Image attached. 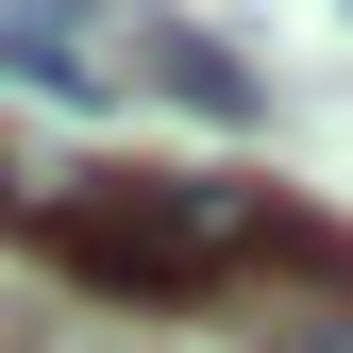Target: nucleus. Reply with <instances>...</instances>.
Returning <instances> with one entry per match:
<instances>
[{
    "label": "nucleus",
    "mask_w": 353,
    "mask_h": 353,
    "mask_svg": "<svg viewBox=\"0 0 353 353\" xmlns=\"http://www.w3.org/2000/svg\"><path fill=\"white\" fill-rule=\"evenodd\" d=\"M0 219H17L68 286H101V303H219V286H252V270L353 286L336 236H303L270 185H219V168H84L68 202H0Z\"/></svg>",
    "instance_id": "nucleus-1"
},
{
    "label": "nucleus",
    "mask_w": 353,
    "mask_h": 353,
    "mask_svg": "<svg viewBox=\"0 0 353 353\" xmlns=\"http://www.w3.org/2000/svg\"><path fill=\"white\" fill-rule=\"evenodd\" d=\"M0 84H34V101L101 118L118 84H135V51H118V17H101V0H0Z\"/></svg>",
    "instance_id": "nucleus-2"
},
{
    "label": "nucleus",
    "mask_w": 353,
    "mask_h": 353,
    "mask_svg": "<svg viewBox=\"0 0 353 353\" xmlns=\"http://www.w3.org/2000/svg\"><path fill=\"white\" fill-rule=\"evenodd\" d=\"M135 51H152L135 84H168V101H185V118H270V84L236 68V34H185V17H152Z\"/></svg>",
    "instance_id": "nucleus-3"
}]
</instances>
